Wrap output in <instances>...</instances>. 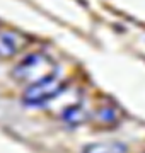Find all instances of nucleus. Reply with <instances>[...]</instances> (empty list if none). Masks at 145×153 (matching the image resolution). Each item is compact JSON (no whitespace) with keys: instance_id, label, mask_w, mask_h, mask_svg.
I'll use <instances>...</instances> for the list:
<instances>
[{"instance_id":"5","label":"nucleus","mask_w":145,"mask_h":153,"mask_svg":"<svg viewBox=\"0 0 145 153\" xmlns=\"http://www.w3.org/2000/svg\"><path fill=\"white\" fill-rule=\"evenodd\" d=\"M61 119L65 121L67 124L75 126V124H82V123L87 119V114H85V111L82 109V105L72 104V105H68V107H65V111L61 112Z\"/></svg>"},{"instance_id":"3","label":"nucleus","mask_w":145,"mask_h":153,"mask_svg":"<svg viewBox=\"0 0 145 153\" xmlns=\"http://www.w3.org/2000/svg\"><path fill=\"white\" fill-rule=\"evenodd\" d=\"M28 46V36L17 31L0 33V58H12Z\"/></svg>"},{"instance_id":"4","label":"nucleus","mask_w":145,"mask_h":153,"mask_svg":"<svg viewBox=\"0 0 145 153\" xmlns=\"http://www.w3.org/2000/svg\"><path fill=\"white\" fill-rule=\"evenodd\" d=\"M82 153H126V145L120 141H108V143H90L84 146Z\"/></svg>"},{"instance_id":"1","label":"nucleus","mask_w":145,"mask_h":153,"mask_svg":"<svg viewBox=\"0 0 145 153\" xmlns=\"http://www.w3.org/2000/svg\"><path fill=\"white\" fill-rule=\"evenodd\" d=\"M56 73H58L56 61L50 55L41 53V51L28 55L12 70V76L17 82L26 83V85H34V83L55 78Z\"/></svg>"},{"instance_id":"2","label":"nucleus","mask_w":145,"mask_h":153,"mask_svg":"<svg viewBox=\"0 0 145 153\" xmlns=\"http://www.w3.org/2000/svg\"><path fill=\"white\" fill-rule=\"evenodd\" d=\"M63 90H65L63 83L55 76V78H50V80H45V82L29 85L22 94V102L29 107L45 105L53 102L58 95H61Z\"/></svg>"},{"instance_id":"7","label":"nucleus","mask_w":145,"mask_h":153,"mask_svg":"<svg viewBox=\"0 0 145 153\" xmlns=\"http://www.w3.org/2000/svg\"><path fill=\"white\" fill-rule=\"evenodd\" d=\"M144 153H145V152H144Z\"/></svg>"},{"instance_id":"6","label":"nucleus","mask_w":145,"mask_h":153,"mask_svg":"<svg viewBox=\"0 0 145 153\" xmlns=\"http://www.w3.org/2000/svg\"><path fill=\"white\" fill-rule=\"evenodd\" d=\"M96 119L102 123V124H114L118 121V114H116V109L111 107V105H102L97 114H96Z\"/></svg>"}]
</instances>
